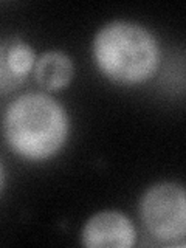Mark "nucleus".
I'll list each match as a JSON object with an SVG mask.
<instances>
[{
  "label": "nucleus",
  "mask_w": 186,
  "mask_h": 248,
  "mask_svg": "<svg viewBox=\"0 0 186 248\" xmlns=\"http://www.w3.org/2000/svg\"><path fill=\"white\" fill-rule=\"evenodd\" d=\"M75 76V65L64 51L51 50L36 61L34 78L45 90L58 92L65 89Z\"/></svg>",
  "instance_id": "423d86ee"
},
{
  "label": "nucleus",
  "mask_w": 186,
  "mask_h": 248,
  "mask_svg": "<svg viewBox=\"0 0 186 248\" xmlns=\"http://www.w3.org/2000/svg\"><path fill=\"white\" fill-rule=\"evenodd\" d=\"M3 137L11 151L28 160H46L64 147L70 120L64 106L42 92L20 95L3 115Z\"/></svg>",
  "instance_id": "f257e3e1"
},
{
  "label": "nucleus",
  "mask_w": 186,
  "mask_h": 248,
  "mask_svg": "<svg viewBox=\"0 0 186 248\" xmlns=\"http://www.w3.org/2000/svg\"><path fill=\"white\" fill-rule=\"evenodd\" d=\"M36 65L33 46L22 39L0 41V92H10L27 79Z\"/></svg>",
  "instance_id": "39448f33"
},
{
  "label": "nucleus",
  "mask_w": 186,
  "mask_h": 248,
  "mask_svg": "<svg viewBox=\"0 0 186 248\" xmlns=\"http://www.w3.org/2000/svg\"><path fill=\"white\" fill-rule=\"evenodd\" d=\"M140 216L152 237L175 245L186 232L185 188L174 182L152 185L140 200Z\"/></svg>",
  "instance_id": "7ed1b4c3"
},
{
  "label": "nucleus",
  "mask_w": 186,
  "mask_h": 248,
  "mask_svg": "<svg viewBox=\"0 0 186 248\" xmlns=\"http://www.w3.org/2000/svg\"><path fill=\"white\" fill-rule=\"evenodd\" d=\"M3 182H5V170H3V165L0 163V191L3 188Z\"/></svg>",
  "instance_id": "0eeeda50"
},
{
  "label": "nucleus",
  "mask_w": 186,
  "mask_h": 248,
  "mask_svg": "<svg viewBox=\"0 0 186 248\" xmlns=\"http://www.w3.org/2000/svg\"><path fill=\"white\" fill-rule=\"evenodd\" d=\"M92 53L101 73L120 84L151 79L160 64L157 39L130 20H112L101 27L93 39Z\"/></svg>",
  "instance_id": "f03ea898"
},
{
  "label": "nucleus",
  "mask_w": 186,
  "mask_h": 248,
  "mask_svg": "<svg viewBox=\"0 0 186 248\" xmlns=\"http://www.w3.org/2000/svg\"><path fill=\"white\" fill-rule=\"evenodd\" d=\"M135 239L134 223L115 209L93 214L81 231V242L87 248H130Z\"/></svg>",
  "instance_id": "20e7f679"
}]
</instances>
